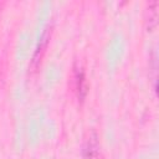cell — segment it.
Masks as SVG:
<instances>
[{"mask_svg": "<svg viewBox=\"0 0 159 159\" xmlns=\"http://www.w3.org/2000/svg\"><path fill=\"white\" fill-rule=\"evenodd\" d=\"M73 81H75V92L77 94V98L80 101H83L86 93H87V84H86V76L82 67L76 66L73 72Z\"/></svg>", "mask_w": 159, "mask_h": 159, "instance_id": "1", "label": "cell"}, {"mask_svg": "<svg viewBox=\"0 0 159 159\" xmlns=\"http://www.w3.org/2000/svg\"><path fill=\"white\" fill-rule=\"evenodd\" d=\"M83 158L84 159H101V150H99V143H98V137L96 133H91L84 147L83 152Z\"/></svg>", "mask_w": 159, "mask_h": 159, "instance_id": "2", "label": "cell"}, {"mask_svg": "<svg viewBox=\"0 0 159 159\" xmlns=\"http://www.w3.org/2000/svg\"><path fill=\"white\" fill-rule=\"evenodd\" d=\"M48 32H50V30H46L45 34L42 35L41 40H40V43H39L37 50L35 52V56L32 58V66H34V68H37V66L40 65L41 58L43 56V52L46 51V47H47V43H48V40H50V34Z\"/></svg>", "mask_w": 159, "mask_h": 159, "instance_id": "3", "label": "cell"}]
</instances>
